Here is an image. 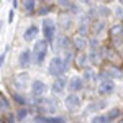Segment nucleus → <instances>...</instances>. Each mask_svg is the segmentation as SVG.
<instances>
[{"instance_id":"26","label":"nucleus","mask_w":123,"mask_h":123,"mask_svg":"<svg viewBox=\"0 0 123 123\" xmlns=\"http://www.w3.org/2000/svg\"><path fill=\"white\" fill-rule=\"evenodd\" d=\"M120 33H123V28H122V25H113L112 26V35H120Z\"/></svg>"},{"instance_id":"33","label":"nucleus","mask_w":123,"mask_h":123,"mask_svg":"<svg viewBox=\"0 0 123 123\" xmlns=\"http://www.w3.org/2000/svg\"><path fill=\"white\" fill-rule=\"evenodd\" d=\"M12 3H13V7H18V0H12Z\"/></svg>"},{"instance_id":"36","label":"nucleus","mask_w":123,"mask_h":123,"mask_svg":"<svg viewBox=\"0 0 123 123\" xmlns=\"http://www.w3.org/2000/svg\"><path fill=\"white\" fill-rule=\"evenodd\" d=\"M120 2H122V3H123V0H120Z\"/></svg>"},{"instance_id":"35","label":"nucleus","mask_w":123,"mask_h":123,"mask_svg":"<svg viewBox=\"0 0 123 123\" xmlns=\"http://www.w3.org/2000/svg\"><path fill=\"white\" fill-rule=\"evenodd\" d=\"M118 123H123V120H122V122H118Z\"/></svg>"},{"instance_id":"31","label":"nucleus","mask_w":123,"mask_h":123,"mask_svg":"<svg viewBox=\"0 0 123 123\" xmlns=\"http://www.w3.org/2000/svg\"><path fill=\"white\" fill-rule=\"evenodd\" d=\"M48 12H49V7H41V8L38 10V13H39V15H46Z\"/></svg>"},{"instance_id":"24","label":"nucleus","mask_w":123,"mask_h":123,"mask_svg":"<svg viewBox=\"0 0 123 123\" xmlns=\"http://www.w3.org/2000/svg\"><path fill=\"white\" fill-rule=\"evenodd\" d=\"M12 97H13V98H15V100H17V102H18L20 105H25V104H26L25 97H21V95H20L18 92H13V94H12Z\"/></svg>"},{"instance_id":"5","label":"nucleus","mask_w":123,"mask_h":123,"mask_svg":"<svg viewBox=\"0 0 123 123\" xmlns=\"http://www.w3.org/2000/svg\"><path fill=\"white\" fill-rule=\"evenodd\" d=\"M48 92V85L43 82V80H39V79H36V80H33L31 82V94L35 95L36 98H39V97H43V95Z\"/></svg>"},{"instance_id":"10","label":"nucleus","mask_w":123,"mask_h":123,"mask_svg":"<svg viewBox=\"0 0 123 123\" xmlns=\"http://www.w3.org/2000/svg\"><path fill=\"white\" fill-rule=\"evenodd\" d=\"M38 26L36 25H30L28 28L23 31V39L25 41H33V39H36V36H38Z\"/></svg>"},{"instance_id":"4","label":"nucleus","mask_w":123,"mask_h":123,"mask_svg":"<svg viewBox=\"0 0 123 123\" xmlns=\"http://www.w3.org/2000/svg\"><path fill=\"white\" fill-rule=\"evenodd\" d=\"M64 105H66V108L69 110V112H76V110L80 108V97H79L76 92H72V94H69L66 97Z\"/></svg>"},{"instance_id":"34","label":"nucleus","mask_w":123,"mask_h":123,"mask_svg":"<svg viewBox=\"0 0 123 123\" xmlns=\"http://www.w3.org/2000/svg\"><path fill=\"white\" fill-rule=\"evenodd\" d=\"M2 25H3V23H2V21H0V31H2Z\"/></svg>"},{"instance_id":"16","label":"nucleus","mask_w":123,"mask_h":123,"mask_svg":"<svg viewBox=\"0 0 123 123\" xmlns=\"http://www.w3.org/2000/svg\"><path fill=\"white\" fill-rule=\"evenodd\" d=\"M107 76H110V79H113V77L122 79V77H123V72L120 71V69H117V67H108V69H107Z\"/></svg>"},{"instance_id":"37","label":"nucleus","mask_w":123,"mask_h":123,"mask_svg":"<svg viewBox=\"0 0 123 123\" xmlns=\"http://www.w3.org/2000/svg\"><path fill=\"white\" fill-rule=\"evenodd\" d=\"M0 123H3V122H2V120H0Z\"/></svg>"},{"instance_id":"13","label":"nucleus","mask_w":123,"mask_h":123,"mask_svg":"<svg viewBox=\"0 0 123 123\" xmlns=\"http://www.w3.org/2000/svg\"><path fill=\"white\" fill-rule=\"evenodd\" d=\"M72 43H74V46H76L77 49H84V48L89 44V39H85V36H82V35H77Z\"/></svg>"},{"instance_id":"27","label":"nucleus","mask_w":123,"mask_h":123,"mask_svg":"<svg viewBox=\"0 0 123 123\" xmlns=\"http://www.w3.org/2000/svg\"><path fill=\"white\" fill-rule=\"evenodd\" d=\"M57 3L61 5V7H64V8H71V0H57Z\"/></svg>"},{"instance_id":"21","label":"nucleus","mask_w":123,"mask_h":123,"mask_svg":"<svg viewBox=\"0 0 123 123\" xmlns=\"http://www.w3.org/2000/svg\"><path fill=\"white\" fill-rule=\"evenodd\" d=\"M107 117H108V118H110V122H112V120H115L117 117H120V110H118V108H112V110L107 113Z\"/></svg>"},{"instance_id":"22","label":"nucleus","mask_w":123,"mask_h":123,"mask_svg":"<svg viewBox=\"0 0 123 123\" xmlns=\"http://www.w3.org/2000/svg\"><path fill=\"white\" fill-rule=\"evenodd\" d=\"M67 44H69V41H67L66 36H59L57 38V48H67Z\"/></svg>"},{"instance_id":"6","label":"nucleus","mask_w":123,"mask_h":123,"mask_svg":"<svg viewBox=\"0 0 123 123\" xmlns=\"http://www.w3.org/2000/svg\"><path fill=\"white\" fill-rule=\"evenodd\" d=\"M113 90H115V82L112 79H104L98 84V94L100 95H110L113 94Z\"/></svg>"},{"instance_id":"30","label":"nucleus","mask_w":123,"mask_h":123,"mask_svg":"<svg viewBox=\"0 0 123 123\" xmlns=\"http://www.w3.org/2000/svg\"><path fill=\"white\" fill-rule=\"evenodd\" d=\"M13 18H15V10H10V12H8V17H7V21H8V23H12V21H13Z\"/></svg>"},{"instance_id":"11","label":"nucleus","mask_w":123,"mask_h":123,"mask_svg":"<svg viewBox=\"0 0 123 123\" xmlns=\"http://www.w3.org/2000/svg\"><path fill=\"white\" fill-rule=\"evenodd\" d=\"M28 79H30V76L26 74V72H23V74H18V76L15 77L13 84H15V87H17L18 90H21V89H25V87H26V84H28Z\"/></svg>"},{"instance_id":"1","label":"nucleus","mask_w":123,"mask_h":123,"mask_svg":"<svg viewBox=\"0 0 123 123\" xmlns=\"http://www.w3.org/2000/svg\"><path fill=\"white\" fill-rule=\"evenodd\" d=\"M48 54V41L46 39H38L33 46V61L36 66H41L46 59Z\"/></svg>"},{"instance_id":"14","label":"nucleus","mask_w":123,"mask_h":123,"mask_svg":"<svg viewBox=\"0 0 123 123\" xmlns=\"http://www.w3.org/2000/svg\"><path fill=\"white\" fill-rule=\"evenodd\" d=\"M89 61H90V59H89V54H87V53H80V54L76 57V64L79 67H85L89 64Z\"/></svg>"},{"instance_id":"25","label":"nucleus","mask_w":123,"mask_h":123,"mask_svg":"<svg viewBox=\"0 0 123 123\" xmlns=\"http://www.w3.org/2000/svg\"><path fill=\"white\" fill-rule=\"evenodd\" d=\"M0 108L2 110H8V102L5 100V97L0 94Z\"/></svg>"},{"instance_id":"7","label":"nucleus","mask_w":123,"mask_h":123,"mask_svg":"<svg viewBox=\"0 0 123 123\" xmlns=\"http://www.w3.org/2000/svg\"><path fill=\"white\" fill-rule=\"evenodd\" d=\"M67 89L69 92H79L84 89V79L79 76H72L69 80H67Z\"/></svg>"},{"instance_id":"28","label":"nucleus","mask_w":123,"mask_h":123,"mask_svg":"<svg viewBox=\"0 0 123 123\" xmlns=\"http://www.w3.org/2000/svg\"><path fill=\"white\" fill-rule=\"evenodd\" d=\"M95 26H97V28H94V33H95V35H100V31H104V28H105L104 23H97Z\"/></svg>"},{"instance_id":"17","label":"nucleus","mask_w":123,"mask_h":123,"mask_svg":"<svg viewBox=\"0 0 123 123\" xmlns=\"http://www.w3.org/2000/svg\"><path fill=\"white\" fill-rule=\"evenodd\" d=\"M90 123H110V118L107 115H94L90 118Z\"/></svg>"},{"instance_id":"3","label":"nucleus","mask_w":123,"mask_h":123,"mask_svg":"<svg viewBox=\"0 0 123 123\" xmlns=\"http://www.w3.org/2000/svg\"><path fill=\"white\" fill-rule=\"evenodd\" d=\"M43 35H44V39H46L48 43H53V41H54V35H56L54 20L43 18Z\"/></svg>"},{"instance_id":"38","label":"nucleus","mask_w":123,"mask_h":123,"mask_svg":"<svg viewBox=\"0 0 123 123\" xmlns=\"http://www.w3.org/2000/svg\"><path fill=\"white\" fill-rule=\"evenodd\" d=\"M122 35H123V33H122ZM122 39H123V36H122Z\"/></svg>"},{"instance_id":"18","label":"nucleus","mask_w":123,"mask_h":123,"mask_svg":"<svg viewBox=\"0 0 123 123\" xmlns=\"http://www.w3.org/2000/svg\"><path fill=\"white\" fill-rule=\"evenodd\" d=\"M44 123H66L62 117H44Z\"/></svg>"},{"instance_id":"9","label":"nucleus","mask_w":123,"mask_h":123,"mask_svg":"<svg viewBox=\"0 0 123 123\" xmlns=\"http://www.w3.org/2000/svg\"><path fill=\"white\" fill-rule=\"evenodd\" d=\"M18 66L21 69H28L31 66V51L30 49H23L18 56Z\"/></svg>"},{"instance_id":"29","label":"nucleus","mask_w":123,"mask_h":123,"mask_svg":"<svg viewBox=\"0 0 123 123\" xmlns=\"http://www.w3.org/2000/svg\"><path fill=\"white\" fill-rule=\"evenodd\" d=\"M89 44H90V48H92V49H97V48H98V41H97V38H92V39H89Z\"/></svg>"},{"instance_id":"2","label":"nucleus","mask_w":123,"mask_h":123,"mask_svg":"<svg viewBox=\"0 0 123 123\" xmlns=\"http://www.w3.org/2000/svg\"><path fill=\"white\" fill-rule=\"evenodd\" d=\"M66 62L61 59L59 56H54L51 61H49V66H48V74H51V76L54 77H59L64 74V71H66Z\"/></svg>"},{"instance_id":"20","label":"nucleus","mask_w":123,"mask_h":123,"mask_svg":"<svg viewBox=\"0 0 123 123\" xmlns=\"http://www.w3.org/2000/svg\"><path fill=\"white\" fill-rule=\"evenodd\" d=\"M94 77H95L94 69H85L84 71V79L85 80H94Z\"/></svg>"},{"instance_id":"39","label":"nucleus","mask_w":123,"mask_h":123,"mask_svg":"<svg viewBox=\"0 0 123 123\" xmlns=\"http://www.w3.org/2000/svg\"><path fill=\"white\" fill-rule=\"evenodd\" d=\"M8 2H10V0H8Z\"/></svg>"},{"instance_id":"32","label":"nucleus","mask_w":123,"mask_h":123,"mask_svg":"<svg viewBox=\"0 0 123 123\" xmlns=\"http://www.w3.org/2000/svg\"><path fill=\"white\" fill-rule=\"evenodd\" d=\"M3 59H5V54H0V67H2V64H3Z\"/></svg>"},{"instance_id":"8","label":"nucleus","mask_w":123,"mask_h":123,"mask_svg":"<svg viewBox=\"0 0 123 123\" xmlns=\"http://www.w3.org/2000/svg\"><path fill=\"white\" fill-rule=\"evenodd\" d=\"M67 87V80H66V77L64 76H59L54 79V82H53V85H51V90H53V94H62V90Z\"/></svg>"},{"instance_id":"12","label":"nucleus","mask_w":123,"mask_h":123,"mask_svg":"<svg viewBox=\"0 0 123 123\" xmlns=\"http://www.w3.org/2000/svg\"><path fill=\"white\" fill-rule=\"evenodd\" d=\"M105 100H97V102H92V104L89 105L87 108H85V113H94V112H98V110H102L105 107Z\"/></svg>"},{"instance_id":"23","label":"nucleus","mask_w":123,"mask_h":123,"mask_svg":"<svg viewBox=\"0 0 123 123\" xmlns=\"http://www.w3.org/2000/svg\"><path fill=\"white\" fill-rule=\"evenodd\" d=\"M26 115H28V112H26V108H20L18 112H17V118H18L20 122H23V120L26 118Z\"/></svg>"},{"instance_id":"19","label":"nucleus","mask_w":123,"mask_h":123,"mask_svg":"<svg viewBox=\"0 0 123 123\" xmlns=\"http://www.w3.org/2000/svg\"><path fill=\"white\" fill-rule=\"evenodd\" d=\"M97 12H98V15H100V17H108V15L112 13V10L108 8V7H105V5L98 7V8H97Z\"/></svg>"},{"instance_id":"15","label":"nucleus","mask_w":123,"mask_h":123,"mask_svg":"<svg viewBox=\"0 0 123 123\" xmlns=\"http://www.w3.org/2000/svg\"><path fill=\"white\" fill-rule=\"evenodd\" d=\"M35 7H36V0H23V10L31 15L35 12Z\"/></svg>"}]
</instances>
